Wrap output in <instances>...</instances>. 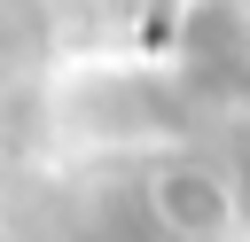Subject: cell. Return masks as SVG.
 <instances>
[{
	"label": "cell",
	"instance_id": "obj_1",
	"mask_svg": "<svg viewBox=\"0 0 250 242\" xmlns=\"http://www.w3.org/2000/svg\"><path fill=\"white\" fill-rule=\"evenodd\" d=\"M242 203H250V148H242Z\"/></svg>",
	"mask_w": 250,
	"mask_h": 242
}]
</instances>
